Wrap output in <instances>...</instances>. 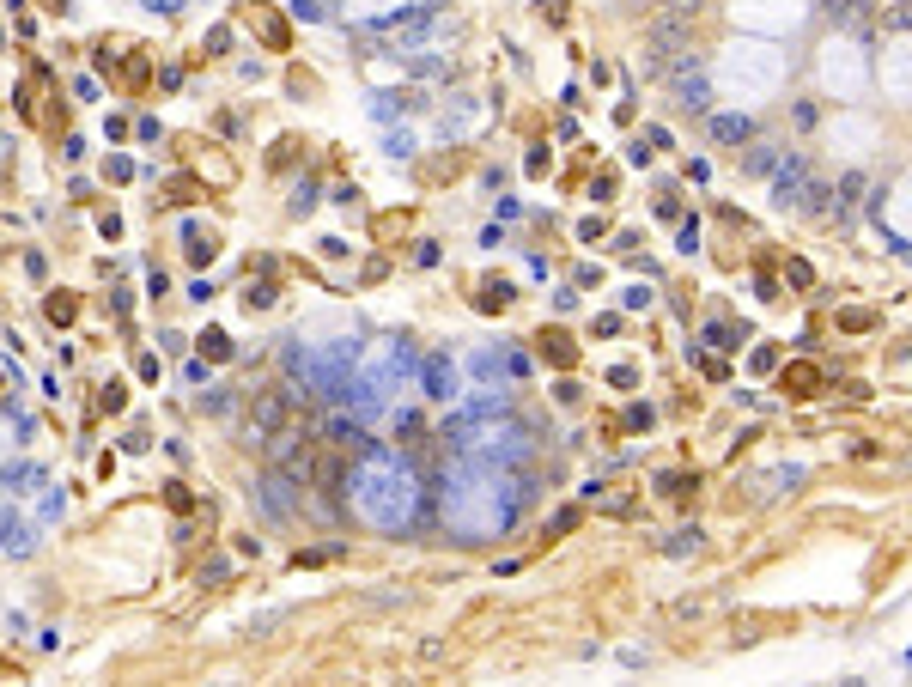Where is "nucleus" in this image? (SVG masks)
Instances as JSON below:
<instances>
[{
  "mask_svg": "<svg viewBox=\"0 0 912 687\" xmlns=\"http://www.w3.org/2000/svg\"><path fill=\"white\" fill-rule=\"evenodd\" d=\"M201 353H207V359H232V341H225L219 329H207V335H201Z\"/></svg>",
  "mask_w": 912,
  "mask_h": 687,
  "instance_id": "nucleus-12",
  "label": "nucleus"
},
{
  "mask_svg": "<svg viewBox=\"0 0 912 687\" xmlns=\"http://www.w3.org/2000/svg\"><path fill=\"white\" fill-rule=\"evenodd\" d=\"M0 554H31V529L7 511H0Z\"/></svg>",
  "mask_w": 912,
  "mask_h": 687,
  "instance_id": "nucleus-6",
  "label": "nucleus"
},
{
  "mask_svg": "<svg viewBox=\"0 0 912 687\" xmlns=\"http://www.w3.org/2000/svg\"><path fill=\"white\" fill-rule=\"evenodd\" d=\"M274 432H286V396H280V390H256V408H250V444H268Z\"/></svg>",
  "mask_w": 912,
  "mask_h": 687,
  "instance_id": "nucleus-3",
  "label": "nucleus"
},
{
  "mask_svg": "<svg viewBox=\"0 0 912 687\" xmlns=\"http://www.w3.org/2000/svg\"><path fill=\"white\" fill-rule=\"evenodd\" d=\"M773 171H779V177H773V201H779V207H797V195H803V183H809L803 159H779Z\"/></svg>",
  "mask_w": 912,
  "mask_h": 687,
  "instance_id": "nucleus-4",
  "label": "nucleus"
},
{
  "mask_svg": "<svg viewBox=\"0 0 912 687\" xmlns=\"http://www.w3.org/2000/svg\"><path fill=\"white\" fill-rule=\"evenodd\" d=\"M256 499H262V511H268L274 523H292V517L304 511V487H298L286 469H268V475L256 481Z\"/></svg>",
  "mask_w": 912,
  "mask_h": 687,
  "instance_id": "nucleus-1",
  "label": "nucleus"
},
{
  "mask_svg": "<svg viewBox=\"0 0 912 687\" xmlns=\"http://www.w3.org/2000/svg\"><path fill=\"white\" fill-rule=\"evenodd\" d=\"M675 67V110H688V116H700L706 104H712V86H706V73L688 61V55H675L669 61Z\"/></svg>",
  "mask_w": 912,
  "mask_h": 687,
  "instance_id": "nucleus-2",
  "label": "nucleus"
},
{
  "mask_svg": "<svg viewBox=\"0 0 912 687\" xmlns=\"http://www.w3.org/2000/svg\"><path fill=\"white\" fill-rule=\"evenodd\" d=\"M542 341H548V359H554V365H572V359H578L566 335H542Z\"/></svg>",
  "mask_w": 912,
  "mask_h": 687,
  "instance_id": "nucleus-13",
  "label": "nucleus"
},
{
  "mask_svg": "<svg viewBox=\"0 0 912 687\" xmlns=\"http://www.w3.org/2000/svg\"><path fill=\"white\" fill-rule=\"evenodd\" d=\"M420 377H426V396H438V402H444V396L456 390V371H450V359H438V353H432V359L420 365Z\"/></svg>",
  "mask_w": 912,
  "mask_h": 687,
  "instance_id": "nucleus-5",
  "label": "nucleus"
},
{
  "mask_svg": "<svg viewBox=\"0 0 912 687\" xmlns=\"http://www.w3.org/2000/svg\"><path fill=\"white\" fill-rule=\"evenodd\" d=\"M426 25H432V19H426V13H408V19H390V37H396V43H402V49H414V43H420V37H426Z\"/></svg>",
  "mask_w": 912,
  "mask_h": 687,
  "instance_id": "nucleus-7",
  "label": "nucleus"
},
{
  "mask_svg": "<svg viewBox=\"0 0 912 687\" xmlns=\"http://www.w3.org/2000/svg\"><path fill=\"white\" fill-rule=\"evenodd\" d=\"M262 37H268V43H274V49H286V25H280V19H274V13H262Z\"/></svg>",
  "mask_w": 912,
  "mask_h": 687,
  "instance_id": "nucleus-15",
  "label": "nucleus"
},
{
  "mask_svg": "<svg viewBox=\"0 0 912 687\" xmlns=\"http://www.w3.org/2000/svg\"><path fill=\"white\" fill-rule=\"evenodd\" d=\"M292 13H298V19H323V7H317V0H292Z\"/></svg>",
  "mask_w": 912,
  "mask_h": 687,
  "instance_id": "nucleus-21",
  "label": "nucleus"
},
{
  "mask_svg": "<svg viewBox=\"0 0 912 687\" xmlns=\"http://www.w3.org/2000/svg\"><path fill=\"white\" fill-rule=\"evenodd\" d=\"M244 304H250V311H262V304H274V286H268V280H262V286H250V292H244Z\"/></svg>",
  "mask_w": 912,
  "mask_h": 687,
  "instance_id": "nucleus-16",
  "label": "nucleus"
},
{
  "mask_svg": "<svg viewBox=\"0 0 912 687\" xmlns=\"http://www.w3.org/2000/svg\"><path fill=\"white\" fill-rule=\"evenodd\" d=\"M663 548H669V554H700L706 542H700V529H675V536H669Z\"/></svg>",
  "mask_w": 912,
  "mask_h": 687,
  "instance_id": "nucleus-10",
  "label": "nucleus"
},
{
  "mask_svg": "<svg viewBox=\"0 0 912 687\" xmlns=\"http://www.w3.org/2000/svg\"><path fill=\"white\" fill-rule=\"evenodd\" d=\"M858 189H864V177H840V189H833V195H840V213H852V201H858Z\"/></svg>",
  "mask_w": 912,
  "mask_h": 687,
  "instance_id": "nucleus-14",
  "label": "nucleus"
},
{
  "mask_svg": "<svg viewBox=\"0 0 912 687\" xmlns=\"http://www.w3.org/2000/svg\"><path fill=\"white\" fill-rule=\"evenodd\" d=\"M712 134H718L724 146H736V140H754V122H748V116H718Z\"/></svg>",
  "mask_w": 912,
  "mask_h": 687,
  "instance_id": "nucleus-8",
  "label": "nucleus"
},
{
  "mask_svg": "<svg viewBox=\"0 0 912 687\" xmlns=\"http://www.w3.org/2000/svg\"><path fill=\"white\" fill-rule=\"evenodd\" d=\"M189 256H195V262H213V238H201V232H189Z\"/></svg>",
  "mask_w": 912,
  "mask_h": 687,
  "instance_id": "nucleus-17",
  "label": "nucleus"
},
{
  "mask_svg": "<svg viewBox=\"0 0 912 687\" xmlns=\"http://www.w3.org/2000/svg\"><path fill=\"white\" fill-rule=\"evenodd\" d=\"M554 529L566 536V529H578V505H566V511H554Z\"/></svg>",
  "mask_w": 912,
  "mask_h": 687,
  "instance_id": "nucleus-20",
  "label": "nucleus"
},
{
  "mask_svg": "<svg viewBox=\"0 0 912 687\" xmlns=\"http://www.w3.org/2000/svg\"><path fill=\"white\" fill-rule=\"evenodd\" d=\"M505 298H511L505 286H487V292H481V311H499V304H505Z\"/></svg>",
  "mask_w": 912,
  "mask_h": 687,
  "instance_id": "nucleus-19",
  "label": "nucleus"
},
{
  "mask_svg": "<svg viewBox=\"0 0 912 687\" xmlns=\"http://www.w3.org/2000/svg\"><path fill=\"white\" fill-rule=\"evenodd\" d=\"M43 7H55V13H61V7H67V0H43Z\"/></svg>",
  "mask_w": 912,
  "mask_h": 687,
  "instance_id": "nucleus-22",
  "label": "nucleus"
},
{
  "mask_svg": "<svg viewBox=\"0 0 912 687\" xmlns=\"http://www.w3.org/2000/svg\"><path fill=\"white\" fill-rule=\"evenodd\" d=\"M225 43H232V31L213 25V31H207V55H225Z\"/></svg>",
  "mask_w": 912,
  "mask_h": 687,
  "instance_id": "nucleus-18",
  "label": "nucleus"
},
{
  "mask_svg": "<svg viewBox=\"0 0 912 687\" xmlns=\"http://www.w3.org/2000/svg\"><path fill=\"white\" fill-rule=\"evenodd\" d=\"M773 165H779V146H754V152H748V171H754V177H767Z\"/></svg>",
  "mask_w": 912,
  "mask_h": 687,
  "instance_id": "nucleus-11",
  "label": "nucleus"
},
{
  "mask_svg": "<svg viewBox=\"0 0 912 687\" xmlns=\"http://www.w3.org/2000/svg\"><path fill=\"white\" fill-rule=\"evenodd\" d=\"M815 384H821L815 365H791V371H785V390H791V396H815Z\"/></svg>",
  "mask_w": 912,
  "mask_h": 687,
  "instance_id": "nucleus-9",
  "label": "nucleus"
}]
</instances>
